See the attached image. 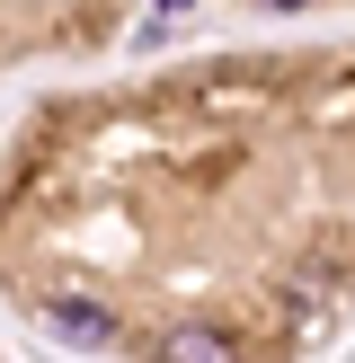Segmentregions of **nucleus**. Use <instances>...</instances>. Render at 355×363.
I'll list each match as a JSON object with an SVG mask.
<instances>
[{
	"instance_id": "f257e3e1",
	"label": "nucleus",
	"mask_w": 355,
	"mask_h": 363,
	"mask_svg": "<svg viewBox=\"0 0 355 363\" xmlns=\"http://www.w3.org/2000/svg\"><path fill=\"white\" fill-rule=\"evenodd\" d=\"M36 328H45L53 346H71V354H106L116 346V311H106L98 293H53L45 311H36Z\"/></svg>"
},
{
	"instance_id": "f03ea898",
	"label": "nucleus",
	"mask_w": 355,
	"mask_h": 363,
	"mask_svg": "<svg viewBox=\"0 0 355 363\" xmlns=\"http://www.w3.org/2000/svg\"><path fill=\"white\" fill-rule=\"evenodd\" d=\"M151 363H248V354H240V337H231V328H213V319H187V328H160Z\"/></svg>"
},
{
	"instance_id": "7ed1b4c3",
	"label": "nucleus",
	"mask_w": 355,
	"mask_h": 363,
	"mask_svg": "<svg viewBox=\"0 0 355 363\" xmlns=\"http://www.w3.org/2000/svg\"><path fill=\"white\" fill-rule=\"evenodd\" d=\"M248 9H275V18H293V9H311V0H248Z\"/></svg>"
}]
</instances>
